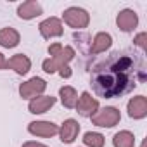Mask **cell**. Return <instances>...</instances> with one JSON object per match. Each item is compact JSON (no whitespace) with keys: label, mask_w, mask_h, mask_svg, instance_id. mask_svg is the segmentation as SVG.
Wrapping results in <instances>:
<instances>
[{"label":"cell","mask_w":147,"mask_h":147,"mask_svg":"<svg viewBox=\"0 0 147 147\" xmlns=\"http://www.w3.org/2000/svg\"><path fill=\"white\" fill-rule=\"evenodd\" d=\"M145 80V67L140 54L133 50H114L94 64L90 85L97 97L119 99Z\"/></svg>","instance_id":"obj_1"},{"label":"cell","mask_w":147,"mask_h":147,"mask_svg":"<svg viewBox=\"0 0 147 147\" xmlns=\"http://www.w3.org/2000/svg\"><path fill=\"white\" fill-rule=\"evenodd\" d=\"M73 57H75V49H73L71 45H66V47H62L55 55H52L50 59H45L43 64H42V67H43L45 73L52 75V73L59 71L61 67L67 66V62H69Z\"/></svg>","instance_id":"obj_2"},{"label":"cell","mask_w":147,"mask_h":147,"mask_svg":"<svg viewBox=\"0 0 147 147\" xmlns=\"http://www.w3.org/2000/svg\"><path fill=\"white\" fill-rule=\"evenodd\" d=\"M62 19L73 30H83L90 23L88 12L85 9H82V7H69V9H66L64 14H62Z\"/></svg>","instance_id":"obj_3"},{"label":"cell","mask_w":147,"mask_h":147,"mask_svg":"<svg viewBox=\"0 0 147 147\" xmlns=\"http://www.w3.org/2000/svg\"><path fill=\"white\" fill-rule=\"evenodd\" d=\"M119 119H121L119 109H116L113 106H107L92 116V123L97 126H102V128H113L119 123Z\"/></svg>","instance_id":"obj_4"},{"label":"cell","mask_w":147,"mask_h":147,"mask_svg":"<svg viewBox=\"0 0 147 147\" xmlns=\"http://www.w3.org/2000/svg\"><path fill=\"white\" fill-rule=\"evenodd\" d=\"M45 88H47V82L43 78L33 76L28 82L19 85V95L23 99H35V97H40L45 92Z\"/></svg>","instance_id":"obj_5"},{"label":"cell","mask_w":147,"mask_h":147,"mask_svg":"<svg viewBox=\"0 0 147 147\" xmlns=\"http://www.w3.org/2000/svg\"><path fill=\"white\" fill-rule=\"evenodd\" d=\"M75 107H76V111H78L80 116H83V118H92V116L99 111V100L94 99V97L90 95V92H83V94L80 95V99H78V102H76Z\"/></svg>","instance_id":"obj_6"},{"label":"cell","mask_w":147,"mask_h":147,"mask_svg":"<svg viewBox=\"0 0 147 147\" xmlns=\"http://www.w3.org/2000/svg\"><path fill=\"white\" fill-rule=\"evenodd\" d=\"M38 30H40V35H42L45 40L61 36V35L64 33L62 23H61L59 18H47L45 21H42V23L38 24Z\"/></svg>","instance_id":"obj_7"},{"label":"cell","mask_w":147,"mask_h":147,"mask_svg":"<svg viewBox=\"0 0 147 147\" xmlns=\"http://www.w3.org/2000/svg\"><path fill=\"white\" fill-rule=\"evenodd\" d=\"M116 24H118V28H119L121 31L130 33V31H133V30L137 28V24H138V16H137V12L131 11V9H123V11L118 14V18H116Z\"/></svg>","instance_id":"obj_8"},{"label":"cell","mask_w":147,"mask_h":147,"mask_svg":"<svg viewBox=\"0 0 147 147\" xmlns=\"http://www.w3.org/2000/svg\"><path fill=\"white\" fill-rule=\"evenodd\" d=\"M28 131L36 137H54L59 133V126L52 121H31L28 125Z\"/></svg>","instance_id":"obj_9"},{"label":"cell","mask_w":147,"mask_h":147,"mask_svg":"<svg viewBox=\"0 0 147 147\" xmlns=\"http://www.w3.org/2000/svg\"><path fill=\"white\" fill-rule=\"evenodd\" d=\"M78 133H80V123L76 119H66L62 123V126L59 128V135H61V142L62 144L75 142Z\"/></svg>","instance_id":"obj_10"},{"label":"cell","mask_w":147,"mask_h":147,"mask_svg":"<svg viewBox=\"0 0 147 147\" xmlns=\"http://www.w3.org/2000/svg\"><path fill=\"white\" fill-rule=\"evenodd\" d=\"M54 104H55V97H52V95H40V97H35V99L30 100L28 111H30L31 114H43V113H47Z\"/></svg>","instance_id":"obj_11"},{"label":"cell","mask_w":147,"mask_h":147,"mask_svg":"<svg viewBox=\"0 0 147 147\" xmlns=\"http://www.w3.org/2000/svg\"><path fill=\"white\" fill-rule=\"evenodd\" d=\"M128 116L133 119H142L147 116V99L144 95L131 97L128 102Z\"/></svg>","instance_id":"obj_12"},{"label":"cell","mask_w":147,"mask_h":147,"mask_svg":"<svg viewBox=\"0 0 147 147\" xmlns=\"http://www.w3.org/2000/svg\"><path fill=\"white\" fill-rule=\"evenodd\" d=\"M40 14H43V9L36 0H26L18 7V16L21 19H33V18H38Z\"/></svg>","instance_id":"obj_13"},{"label":"cell","mask_w":147,"mask_h":147,"mask_svg":"<svg viewBox=\"0 0 147 147\" xmlns=\"http://www.w3.org/2000/svg\"><path fill=\"white\" fill-rule=\"evenodd\" d=\"M7 67H11V69H14L18 75H26V73L31 69V61H30V57L28 55H24V54H16V55H12L9 61H7Z\"/></svg>","instance_id":"obj_14"},{"label":"cell","mask_w":147,"mask_h":147,"mask_svg":"<svg viewBox=\"0 0 147 147\" xmlns=\"http://www.w3.org/2000/svg\"><path fill=\"white\" fill-rule=\"evenodd\" d=\"M113 45V36L106 31H100L94 36V42H92V47H90V52L95 55V54H102L106 52L109 47Z\"/></svg>","instance_id":"obj_15"},{"label":"cell","mask_w":147,"mask_h":147,"mask_svg":"<svg viewBox=\"0 0 147 147\" xmlns=\"http://www.w3.org/2000/svg\"><path fill=\"white\" fill-rule=\"evenodd\" d=\"M21 36L14 28H2L0 30V45L5 49H12L19 43Z\"/></svg>","instance_id":"obj_16"},{"label":"cell","mask_w":147,"mask_h":147,"mask_svg":"<svg viewBox=\"0 0 147 147\" xmlns=\"http://www.w3.org/2000/svg\"><path fill=\"white\" fill-rule=\"evenodd\" d=\"M59 97H61L62 106L67 107V109H73V107L76 106V102H78V94H76V90L73 88V87H69V85L59 88Z\"/></svg>","instance_id":"obj_17"},{"label":"cell","mask_w":147,"mask_h":147,"mask_svg":"<svg viewBox=\"0 0 147 147\" xmlns=\"http://www.w3.org/2000/svg\"><path fill=\"white\" fill-rule=\"evenodd\" d=\"M113 145H114V147H133V145H135V137H133V133L128 131V130L118 131V133L113 137Z\"/></svg>","instance_id":"obj_18"},{"label":"cell","mask_w":147,"mask_h":147,"mask_svg":"<svg viewBox=\"0 0 147 147\" xmlns=\"http://www.w3.org/2000/svg\"><path fill=\"white\" fill-rule=\"evenodd\" d=\"M104 135L102 133H97V131H87L83 135V144L88 145V147H104Z\"/></svg>","instance_id":"obj_19"},{"label":"cell","mask_w":147,"mask_h":147,"mask_svg":"<svg viewBox=\"0 0 147 147\" xmlns=\"http://www.w3.org/2000/svg\"><path fill=\"white\" fill-rule=\"evenodd\" d=\"M147 33H138L137 36H135V40H133V43L137 45V47H140L142 50H145L147 49Z\"/></svg>","instance_id":"obj_20"},{"label":"cell","mask_w":147,"mask_h":147,"mask_svg":"<svg viewBox=\"0 0 147 147\" xmlns=\"http://www.w3.org/2000/svg\"><path fill=\"white\" fill-rule=\"evenodd\" d=\"M59 75H61L62 78H71L73 71H71V67H69V66H64V67H61V69H59Z\"/></svg>","instance_id":"obj_21"},{"label":"cell","mask_w":147,"mask_h":147,"mask_svg":"<svg viewBox=\"0 0 147 147\" xmlns=\"http://www.w3.org/2000/svg\"><path fill=\"white\" fill-rule=\"evenodd\" d=\"M62 47H64V45H61V43H52V45L49 47V54H50V57H52V55H55Z\"/></svg>","instance_id":"obj_22"},{"label":"cell","mask_w":147,"mask_h":147,"mask_svg":"<svg viewBox=\"0 0 147 147\" xmlns=\"http://www.w3.org/2000/svg\"><path fill=\"white\" fill-rule=\"evenodd\" d=\"M23 147H49V145H43V144H40V142H33V140H30V142H24Z\"/></svg>","instance_id":"obj_23"},{"label":"cell","mask_w":147,"mask_h":147,"mask_svg":"<svg viewBox=\"0 0 147 147\" xmlns=\"http://www.w3.org/2000/svg\"><path fill=\"white\" fill-rule=\"evenodd\" d=\"M7 67V59L4 57V54H0V71Z\"/></svg>","instance_id":"obj_24"},{"label":"cell","mask_w":147,"mask_h":147,"mask_svg":"<svg viewBox=\"0 0 147 147\" xmlns=\"http://www.w3.org/2000/svg\"><path fill=\"white\" fill-rule=\"evenodd\" d=\"M142 147H145V142H142Z\"/></svg>","instance_id":"obj_25"}]
</instances>
